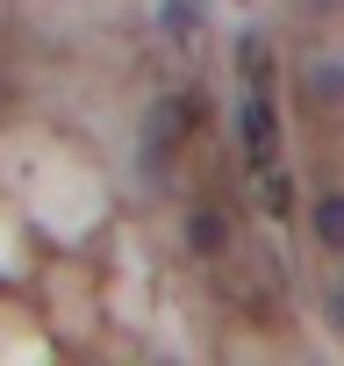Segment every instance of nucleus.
Segmentation results:
<instances>
[{
	"mask_svg": "<svg viewBox=\"0 0 344 366\" xmlns=\"http://www.w3.org/2000/svg\"><path fill=\"white\" fill-rule=\"evenodd\" d=\"M187 129H194V101H187V94H165V101L151 108V122H143V137H151V151H158V158L180 151V144H187Z\"/></svg>",
	"mask_w": 344,
	"mask_h": 366,
	"instance_id": "nucleus-1",
	"label": "nucleus"
},
{
	"mask_svg": "<svg viewBox=\"0 0 344 366\" xmlns=\"http://www.w3.org/2000/svg\"><path fill=\"white\" fill-rule=\"evenodd\" d=\"M244 158H251V165H273V158H280V115H273V94H251V101H244Z\"/></svg>",
	"mask_w": 344,
	"mask_h": 366,
	"instance_id": "nucleus-2",
	"label": "nucleus"
},
{
	"mask_svg": "<svg viewBox=\"0 0 344 366\" xmlns=\"http://www.w3.org/2000/svg\"><path fill=\"white\" fill-rule=\"evenodd\" d=\"M187 244H194V259H223V252H230V223H223L216 209H194V216H187Z\"/></svg>",
	"mask_w": 344,
	"mask_h": 366,
	"instance_id": "nucleus-3",
	"label": "nucleus"
},
{
	"mask_svg": "<svg viewBox=\"0 0 344 366\" xmlns=\"http://www.w3.org/2000/svg\"><path fill=\"white\" fill-rule=\"evenodd\" d=\"M308 230H315L323 252H344V194H323V202L308 209Z\"/></svg>",
	"mask_w": 344,
	"mask_h": 366,
	"instance_id": "nucleus-4",
	"label": "nucleus"
},
{
	"mask_svg": "<svg viewBox=\"0 0 344 366\" xmlns=\"http://www.w3.org/2000/svg\"><path fill=\"white\" fill-rule=\"evenodd\" d=\"M244 79H251V94H273V51H265V36H244Z\"/></svg>",
	"mask_w": 344,
	"mask_h": 366,
	"instance_id": "nucleus-5",
	"label": "nucleus"
},
{
	"mask_svg": "<svg viewBox=\"0 0 344 366\" xmlns=\"http://www.w3.org/2000/svg\"><path fill=\"white\" fill-rule=\"evenodd\" d=\"M265 209H273V216H287V209H294V179H287V172H273V165H265Z\"/></svg>",
	"mask_w": 344,
	"mask_h": 366,
	"instance_id": "nucleus-6",
	"label": "nucleus"
},
{
	"mask_svg": "<svg viewBox=\"0 0 344 366\" xmlns=\"http://www.w3.org/2000/svg\"><path fill=\"white\" fill-rule=\"evenodd\" d=\"M330 316H337V323H344V280H337V287H330Z\"/></svg>",
	"mask_w": 344,
	"mask_h": 366,
	"instance_id": "nucleus-7",
	"label": "nucleus"
}]
</instances>
